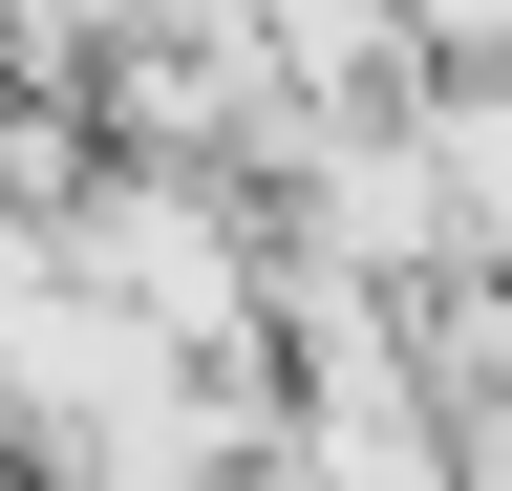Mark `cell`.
I'll use <instances>...</instances> for the list:
<instances>
[{"instance_id":"1","label":"cell","mask_w":512,"mask_h":491,"mask_svg":"<svg viewBox=\"0 0 512 491\" xmlns=\"http://www.w3.org/2000/svg\"><path fill=\"white\" fill-rule=\"evenodd\" d=\"M64 257H86L128 321H150L171 363H256V299H278V235H256L235 171H192V150H86V193L43 214Z\"/></svg>"},{"instance_id":"2","label":"cell","mask_w":512,"mask_h":491,"mask_svg":"<svg viewBox=\"0 0 512 491\" xmlns=\"http://www.w3.org/2000/svg\"><path fill=\"white\" fill-rule=\"evenodd\" d=\"M427 171H448V235L470 257H512V65H427Z\"/></svg>"},{"instance_id":"3","label":"cell","mask_w":512,"mask_h":491,"mask_svg":"<svg viewBox=\"0 0 512 491\" xmlns=\"http://www.w3.org/2000/svg\"><path fill=\"white\" fill-rule=\"evenodd\" d=\"M128 22H171V0H0V65H22V86H86V43H128Z\"/></svg>"}]
</instances>
